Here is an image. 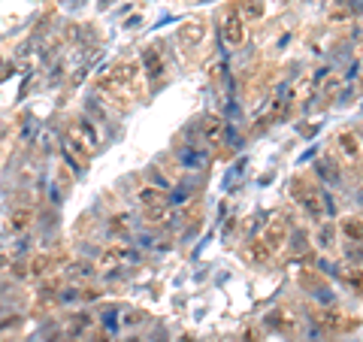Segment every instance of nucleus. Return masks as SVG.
Returning <instances> with one entry per match:
<instances>
[{"label":"nucleus","mask_w":363,"mask_h":342,"mask_svg":"<svg viewBox=\"0 0 363 342\" xmlns=\"http://www.w3.org/2000/svg\"><path fill=\"white\" fill-rule=\"evenodd\" d=\"M221 34H224V43L231 46V49H240L245 43V18L240 13V6L227 9L224 18H221Z\"/></svg>","instance_id":"f257e3e1"},{"label":"nucleus","mask_w":363,"mask_h":342,"mask_svg":"<svg viewBox=\"0 0 363 342\" xmlns=\"http://www.w3.org/2000/svg\"><path fill=\"white\" fill-rule=\"evenodd\" d=\"M263 242L273 245V249H275V245H282V242H285V227H282L279 221H273V224H270V233H266Z\"/></svg>","instance_id":"f03ea898"},{"label":"nucleus","mask_w":363,"mask_h":342,"mask_svg":"<svg viewBox=\"0 0 363 342\" xmlns=\"http://www.w3.org/2000/svg\"><path fill=\"white\" fill-rule=\"evenodd\" d=\"M342 231H345V236H351L355 242H360V221H357V215H355V218H345Z\"/></svg>","instance_id":"7ed1b4c3"},{"label":"nucleus","mask_w":363,"mask_h":342,"mask_svg":"<svg viewBox=\"0 0 363 342\" xmlns=\"http://www.w3.org/2000/svg\"><path fill=\"white\" fill-rule=\"evenodd\" d=\"M242 9H245V18H257L263 13V4H261V0H245Z\"/></svg>","instance_id":"20e7f679"},{"label":"nucleus","mask_w":363,"mask_h":342,"mask_svg":"<svg viewBox=\"0 0 363 342\" xmlns=\"http://www.w3.org/2000/svg\"><path fill=\"white\" fill-rule=\"evenodd\" d=\"M139 200L146 203V206H155V203H160V191H155V188H142Z\"/></svg>","instance_id":"39448f33"},{"label":"nucleus","mask_w":363,"mask_h":342,"mask_svg":"<svg viewBox=\"0 0 363 342\" xmlns=\"http://www.w3.org/2000/svg\"><path fill=\"white\" fill-rule=\"evenodd\" d=\"M342 142H345V146H342V149H345V155H351V158H357V137L355 134H345V137H342Z\"/></svg>","instance_id":"423d86ee"},{"label":"nucleus","mask_w":363,"mask_h":342,"mask_svg":"<svg viewBox=\"0 0 363 342\" xmlns=\"http://www.w3.org/2000/svg\"><path fill=\"white\" fill-rule=\"evenodd\" d=\"M27 224V212H15V227H25Z\"/></svg>","instance_id":"0eeeda50"}]
</instances>
